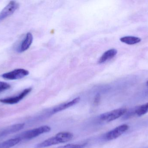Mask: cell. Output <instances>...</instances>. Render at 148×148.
Here are the masks:
<instances>
[{
	"label": "cell",
	"mask_w": 148,
	"mask_h": 148,
	"mask_svg": "<svg viewBox=\"0 0 148 148\" xmlns=\"http://www.w3.org/2000/svg\"><path fill=\"white\" fill-rule=\"evenodd\" d=\"M73 136V134L70 132H60L54 136L36 144L35 148H44L60 143H66L72 140Z\"/></svg>",
	"instance_id": "obj_1"
},
{
	"label": "cell",
	"mask_w": 148,
	"mask_h": 148,
	"mask_svg": "<svg viewBox=\"0 0 148 148\" xmlns=\"http://www.w3.org/2000/svg\"><path fill=\"white\" fill-rule=\"evenodd\" d=\"M51 130V128L48 126H43L34 129L29 130L22 133L17 137L21 139V140H31L33 138H36L40 135L45 133H48Z\"/></svg>",
	"instance_id": "obj_2"
},
{
	"label": "cell",
	"mask_w": 148,
	"mask_h": 148,
	"mask_svg": "<svg viewBox=\"0 0 148 148\" xmlns=\"http://www.w3.org/2000/svg\"><path fill=\"white\" fill-rule=\"evenodd\" d=\"M127 112L125 108H120L114 109L110 112L102 114L99 116V119L102 121L110 122L120 118Z\"/></svg>",
	"instance_id": "obj_3"
},
{
	"label": "cell",
	"mask_w": 148,
	"mask_h": 148,
	"mask_svg": "<svg viewBox=\"0 0 148 148\" xmlns=\"http://www.w3.org/2000/svg\"><path fill=\"white\" fill-rule=\"evenodd\" d=\"M29 72L24 69H16L2 75L3 78L7 80H16L22 79L28 75Z\"/></svg>",
	"instance_id": "obj_4"
},
{
	"label": "cell",
	"mask_w": 148,
	"mask_h": 148,
	"mask_svg": "<svg viewBox=\"0 0 148 148\" xmlns=\"http://www.w3.org/2000/svg\"><path fill=\"white\" fill-rule=\"evenodd\" d=\"M129 128V126L126 124L121 125L107 133L105 134L104 138L107 140H115L127 131Z\"/></svg>",
	"instance_id": "obj_5"
},
{
	"label": "cell",
	"mask_w": 148,
	"mask_h": 148,
	"mask_svg": "<svg viewBox=\"0 0 148 148\" xmlns=\"http://www.w3.org/2000/svg\"><path fill=\"white\" fill-rule=\"evenodd\" d=\"M19 7V4L15 1H10L0 13V22L13 14Z\"/></svg>",
	"instance_id": "obj_6"
},
{
	"label": "cell",
	"mask_w": 148,
	"mask_h": 148,
	"mask_svg": "<svg viewBox=\"0 0 148 148\" xmlns=\"http://www.w3.org/2000/svg\"><path fill=\"white\" fill-rule=\"evenodd\" d=\"M32 90L31 88H28L24 89L21 93L16 96L8 98H4L0 100V102L4 104H14L18 103L24 97H26Z\"/></svg>",
	"instance_id": "obj_7"
},
{
	"label": "cell",
	"mask_w": 148,
	"mask_h": 148,
	"mask_svg": "<svg viewBox=\"0 0 148 148\" xmlns=\"http://www.w3.org/2000/svg\"><path fill=\"white\" fill-rule=\"evenodd\" d=\"M24 123H19L11 125L0 130V138L4 137L13 133H16L24 128Z\"/></svg>",
	"instance_id": "obj_8"
},
{
	"label": "cell",
	"mask_w": 148,
	"mask_h": 148,
	"mask_svg": "<svg viewBox=\"0 0 148 148\" xmlns=\"http://www.w3.org/2000/svg\"><path fill=\"white\" fill-rule=\"evenodd\" d=\"M33 36L31 33H27L25 38L22 41L16 50L18 53H22L27 50L33 43Z\"/></svg>",
	"instance_id": "obj_9"
},
{
	"label": "cell",
	"mask_w": 148,
	"mask_h": 148,
	"mask_svg": "<svg viewBox=\"0 0 148 148\" xmlns=\"http://www.w3.org/2000/svg\"><path fill=\"white\" fill-rule=\"evenodd\" d=\"M80 101V97H77V98L72 100V101L58 105V106L55 107L53 109L52 111H51V114H56V113H59V112H61L62 110L67 109L75 105L77 103H79Z\"/></svg>",
	"instance_id": "obj_10"
},
{
	"label": "cell",
	"mask_w": 148,
	"mask_h": 148,
	"mask_svg": "<svg viewBox=\"0 0 148 148\" xmlns=\"http://www.w3.org/2000/svg\"><path fill=\"white\" fill-rule=\"evenodd\" d=\"M117 53V51L114 49H111L107 50L103 53V54L99 59V63H103L108 60L114 58Z\"/></svg>",
	"instance_id": "obj_11"
},
{
	"label": "cell",
	"mask_w": 148,
	"mask_h": 148,
	"mask_svg": "<svg viewBox=\"0 0 148 148\" xmlns=\"http://www.w3.org/2000/svg\"><path fill=\"white\" fill-rule=\"evenodd\" d=\"M21 140L19 137L13 138L0 143V148H10L19 143Z\"/></svg>",
	"instance_id": "obj_12"
},
{
	"label": "cell",
	"mask_w": 148,
	"mask_h": 148,
	"mask_svg": "<svg viewBox=\"0 0 148 148\" xmlns=\"http://www.w3.org/2000/svg\"><path fill=\"white\" fill-rule=\"evenodd\" d=\"M122 42L128 45H134L139 43L141 41L140 38L134 36H123L120 38Z\"/></svg>",
	"instance_id": "obj_13"
},
{
	"label": "cell",
	"mask_w": 148,
	"mask_h": 148,
	"mask_svg": "<svg viewBox=\"0 0 148 148\" xmlns=\"http://www.w3.org/2000/svg\"><path fill=\"white\" fill-rule=\"evenodd\" d=\"M148 112V103L135 108L134 111V114L136 115L137 116H141L144 115Z\"/></svg>",
	"instance_id": "obj_14"
},
{
	"label": "cell",
	"mask_w": 148,
	"mask_h": 148,
	"mask_svg": "<svg viewBox=\"0 0 148 148\" xmlns=\"http://www.w3.org/2000/svg\"><path fill=\"white\" fill-rule=\"evenodd\" d=\"M10 88V85L7 83L0 81V93L8 90Z\"/></svg>",
	"instance_id": "obj_15"
},
{
	"label": "cell",
	"mask_w": 148,
	"mask_h": 148,
	"mask_svg": "<svg viewBox=\"0 0 148 148\" xmlns=\"http://www.w3.org/2000/svg\"><path fill=\"white\" fill-rule=\"evenodd\" d=\"M85 145V144L79 145V144H69L56 148H83Z\"/></svg>",
	"instance_id": "obj_16"
},
{
	"label": "cell",
	"mask_w": 148,
	"mask_h": 148,
	"mask_svg": "<svg viewBox=\"0 0 148 148\" xmlns=\"http://www.w3.org/2000/svg\"><path fill=\"white\" fill-rule=\"evenodd\" d=\"M100 96L99 95H97L96 96L95 98V104H97L98 103H99V101H100Z\"/></svg>",
	"instance_id": "obj_17"
},
{
	"label": "cell",
	"mask_w": 148,
	"mask_h": 148,
	"mask_svg": "<svg viewBox=\"0 0 148 148\" xmlns=\"http://www.w3.org/2000/svg\"><path fill=\"white\" fill-rule=\"evenodd\" d=\"M146 84H147V86L148 87V81L147 82V83H146Z\"/></svg>",
	"instance_id": "obj_18"
}]
</instances>
